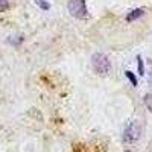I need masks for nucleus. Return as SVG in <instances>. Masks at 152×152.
Listing matches in <instances>:
<instances>
[{"label": "nucleus", "instance_id": "nucleus-1", "mask_svg": "<svg viewBox=\"0 0 152 152\" xmlns=\"http://www.w3.org/2000/svg\"><path fill=\"white\" fill-rule=\"evenodd\" d=\"M91 67L93 70L100 75V76H107L110 72H111V62H110V58L102 53V52H96L93 53L91 56Z\"/></svg>", "mask_w": 152, "mask_h": 152}, {"label": "nucleus", "instance_id": "nucleus-2", "mask_svg": "<svg viewBox=\"0 0 152 152\" xmlns=\"http://www.w3.org/2000/svg\"><path fill=\"white\" fill-rule=\"evenodd\" d=\"M140 134H142V126L137 120H132L128 123V126L125 128L123 131V135H122V140L125 145H132L135 143L138 138H140Z\"/></svg>", "mask_w": 152, "mask_h": 152}, {"label": "nucleus", "instance_id": "nucleus-3", "mask_svg": "<svg viewBox=\"0 0 152 152\" xmlns=\"http://www.w3.org/2000/svg\"><path fill=\"white\" fill-rule=\"evenodd\" d=\"M69 14L78 20H85L88 17V9L85 0H69L67 3Z\"/></svg>", "mask_w": 152, "mask_h": 152}, {"label": "nucleus", "instance_id": "nucleus-4", "mask_svg": "<svg viewBox=\"0 0 152 152\" xmlns=\"http://www.w3.org/2000/svg\"><path fill=\"white\" fill-rule=\"evenodd\" d=\"M145 12H146L145 8H135L131 12H128V15H126V21H129V23L131 21H135V20H138L140 17H143Z\"/></svg>", "mask_w": 152, "mask_h": 152}, {"label": "nucleus", "instance_id": "nucleus-5", "mask_svg": "<svg viewBox=\"0 0 152 152\" xmlns=\"http://www.w3.org/2000/svg\"><path fill=\"white\" fill-rule=\"evenodd\" d=\"M21 41H23V37H21V35H11V37L8 38V43L12 44V46H20Z\"/></svg>", "mask_w": 152, "mask_h": 152}, {"label": "nucleus", "instance_id": "nucleus-6", "mask_svg": "<svg viewBox=\"0 0 152 152\" xmlns=\"http://www.w3.org/2000/svg\"><path fill=\"white\" fill-rule=\"evenodd\" d=\"M34 2H35V5L38 8H41L43 11H49L50 9V3L46 2V0H34Z\"/></svg>", "mask_w": 152, "mask_h": 152}, {"label": "nucleus", "instance_id": "nucleus-7", "mask_svg": "<svg viewBox=\"0 0 152 152\" xmlns=\"http://www.w3.org/2000/svg\"><path fill=\"white\" fill-rule=\"evenodd\" d=\"M125 75H126V78L129 79V82H131V85H134V87H137V84H138V81H137V78H135V75L131 72V70H126L125 72Z\"/></svg>", "mask_w": 152, "mask_h": 152}, {"label": "nucleus", "instance_id": "nucleus-8", "mask_svg": "<svg viewBox=\"0 0 152 152\" xmlns=\"http://www.w3.org/2000/svg\"><path fill=\"white\" fill-rule=\"evenodd\" d=\"M143 102H145V105H146V108L152 113V94L151 93H148V94H145V99H143Z\"/></svg>", "mask_w": 152, "mask_h": 152}, {"label": "nucleus", "instance_id": "nucleus-9", "mask_svg": "<svg viewBox=\"0 0 152 152\" xmlns=\"http://www.w3.org/2000/svg\"><path fill=\"white\" fill-rule=\"evenodd\" d=\"M137 62H138V75H145V64H143V59H142V56L138 55L137 56Z\"/></svg>", "mask_w": 152, "mask_h": 152}, {"label": "nucleus", "instance_id": "nucleus-10", "mask_svg": "<svg viewBox=\"0 0 152 152\" xmlns=\"http://www.w3.org/2000/svg\"><path fill=\"white\" fill-rule=\"evenodd\" d=\"M8 6H9L8 0H0V9H2V11H3V9H6Z\"/></svg>", "mask_w": 152, "mask_h": 152}, {"label": "nucleus", "instance_id": "nucleus-11", "mask_svg": "<svg viewBox=\"0 0 152 152\" xmlns=\"http://www.w3.org/2000/svg\"><path fill=\"white\" fill-rule=\"evenodd\" d=\"M148 81H149V85H151V88H152V72L149 73V78H148Z\"/></svg>", "mask_w": 152, "mask_h": 152}]
</instances>
